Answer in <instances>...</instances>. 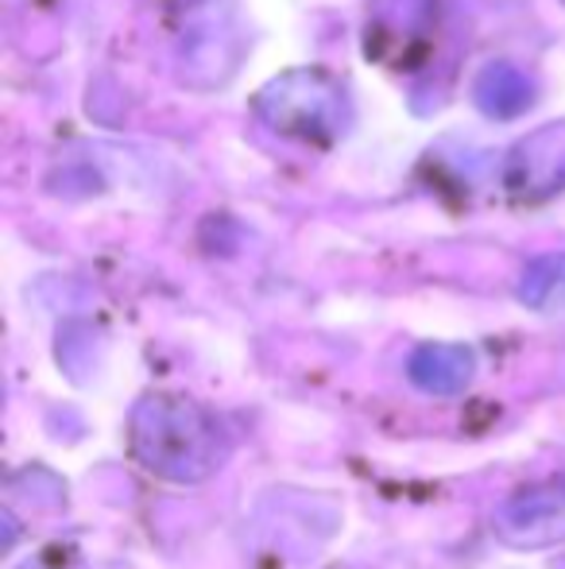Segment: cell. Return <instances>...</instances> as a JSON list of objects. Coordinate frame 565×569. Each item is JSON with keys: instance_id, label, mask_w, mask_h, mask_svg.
Wrapping results in <instances>:
<instances>
[{"instance_id": "obj_1", "label": "cell", "mask_w": 565, "mask_h": 569, "mask_svg": "<svg viewBox=\"0 0 565 569\" xmlns=\"http://www.w3.org/2000/svg\"><path fill=\"white\" fill-rule=\"evenodd\" d=\"M129 446L151 477L171 485H202L233 453L225 422L210 407L171 391H151L132 407Z\"/></svg>"}, {"instance_id": "obj_2", "label": "cell", "mask_w": 565, "mask_h": 569, "mask_svg": "<svg viewBox=\"0 0 565 569\" xmlns=\"http://www.w3.org/2000/svg\"><path fill=\"white\" fill-rule=\"evenodd\" d=\"M256 117L291 140L333 143L349 128L345 86L317 67L286 70L256 93Z\"/></svg>"}, {"instance_id": "obj_3", "label": "cell", "mask_w": 565, "mask_h": 569, "mask_svg": "<svg viewBox=\"0 0 565 569\" xmlns=\"http://www.w3.org/2000/svg\"><path fill=\"white\" fill-rule=\"evenodd\" d=\"M492 531L512 550H546L565 542V477L512 492L492 516Z\"/></svg>"}, {"instance_id": "obj_4", "label": "cell", "mask_w": 565, "mask_h": 569, "mask_svg": "<svg viewBox=\"0 0 565 569\" xmlns=\"http://www.w3.org/2000/svg\"><path fill=\"white\" fill-rule=\"evenodd\" d=\"M504 190L515 202H546L565 190V120L535 128L504 159Z\"/></svg>"}, {"instance_id": "obj_5", "label": "cell", "mask_w": 565, "mask_h": 569, "mask_svg": "<svg viewBox=\"0 0 565 569\" xmlns=\"http://www.w3.org/2000/svg\"><path fill=\"white\" fill-rule=\"evenodd\" d=\"M407 376L430 396H461L476 380V352L457 341H426L411 352Z\"/></svg>"}, {"instance_id": "obj_6", "label": "cell", "mask_w": 565, "mask_h": 569, "mask_svg": "<svg viewBox=\"0 0 565 569\" xmlns=\"http://www.w3.org/2000/svg\"><path fill=\"white\" fill-rule=\"evenodd\" d=\"M473 106L492 120H515L535 106V82L512 62H488L473 78Z\"/></svg>"}, {"instance_id": "obj_7", "label": "cell", "mask_w": 565, "mask_h": 569, "mask_svg": "<svg viewBox=\"0 0 565 569\" xmlns=\"http://www.w3.org/2000/svg\"><path fill=\"white\" fill-rule=\"evenodd\" d=\"M519 302L538 315H565V252H546L523 268Z\"/></svg>"}]
</instances>
